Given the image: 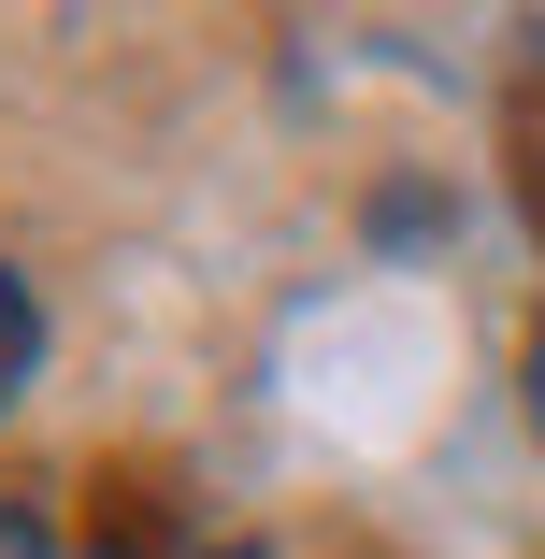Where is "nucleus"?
I'll return each instance as SVG.
<instances>
[{
  "label": "nucleus",
  "mask_w": 545,
  "mask_h": 559,
  "mask_svg": "<svg viewBox=\"0 0 545 559\" xmlns=\"http://www.w3.org/2000/svg\"><path fill=\"white\" fill-rule=\"evenodd\" d=\"M29 373H44V301H29V273L0 259V416L29 402Z\"/></svg>",
  "instance_id": "f257e3e1"
},
{
  "label": "nucleus",
  "mask_w": 545,
  "mask_h": 559,
  "mask_svg": "<svg viewBox=\"0 0 545 559\" xmlns=\"http://www.w3.org/2000/svg\"><path fill=\"white\" fill-rule=\"evenodd\" d=\"M0 559H44V516L29 502H0Z\"/></svg>",
  "instance_id": "f03ea898"
},
{
  "label": "nucleus",
  "mask_w": 545,
  "mask_h": 559,
  "mask_svg": "<svg viewBox=\"0 0 545 559\" xmlns=\"http://www.w3.org/2000/svg\"><path fill=\"white\" fill-rule=\"evenodd\" d=\"M531 444H545V345H531Z\"/></svg>",
  "instance_id": "7ed1b4c3"
},
{
  "label": "nucleus",
  "mask_w": 545,
  "mask_h": 559,
  "mask_svg": "<svg viewBox=\"0 0 545 559\" xmlns=\"http://www.w3.org/2000/svg\"><path fill=\"white\" fill-rule=\"evenodd\" d=\"M215 559H259V545H215Z\"/></svg>",
  "instance_id": "20e7f679"
}]
</instances>
